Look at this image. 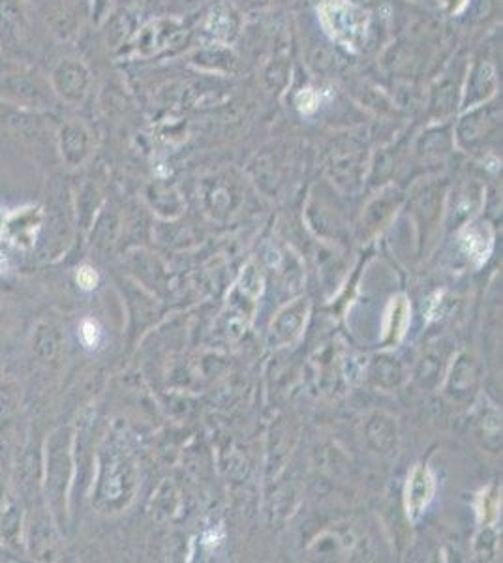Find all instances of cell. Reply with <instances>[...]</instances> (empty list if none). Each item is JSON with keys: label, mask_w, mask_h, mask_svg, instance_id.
Instances as JSON below:
<instances>
[{"label": "cell", "mask_w": 503, "mask_h": 563, "mask_svg": "<svg viewBox=\"0 0 503 563\" xmlns=\"http://www.w3.org/2000/svg\"><path fill=\"white\" fill-rule=\"evenodd\" d=\"M434 498V477L425 466L413 468L406 487V509L412 522H417L425 513L428 503Z\"/></svg>", "instance_id": "3957f363"}, {"label": "cell", "mask_w": 503, "mask_h": 563, "mask_svg": "<svg viewBox=\"0 0 503 563\" xmlns=\"http://www.w3.org/2000/svg\"><path fill=\"white\" fill-rule=\"evenodd\" d=\"M0 94L17 106H47L53 94L49 81L32 72H12L0 77Z\"/></svg>", "instance_id": "7a4b0ae2"}, {"label": "cell", "mask_w": 503, "mask_h": 563, "mask_svg": "<svg viewBox=\"0 0 503 563\" xmlns=\"http://www.w3.org/2000/svg\"><path fill=\"white\" fill-rule=\"evenodd\" d=\"M59 143H61L62 158L68 164L76 166V164H81L85 160V156L89 154L91 134L83 122H64L61 132H59Z\"/></svg>", "instance_id": "277c9868"}, {"label": "cell", "mask_w": 503, "mask_h": 563, "mask_svg": "<svg viewBox=\"0 0 503 563\" xmlns=\"http://www.w3.org/2000/svg\"><path fill=\"white\" fill-rule=\"evenodd\" d=\"M77 282H79L81 288L92 290V288H96V284H98V274L94 273L91 267H83V269L77 273Z\"/></svg>", "instance_id": "ba28073f"}, {"label": "cell", "mask_w": 503, "mask_h": 563, "mask_svg": "<svg viewBox=\"0 0 503 563\" xmlns=\"http://www.w3.org/2000/svg\"><path fill=\"white\" fill-rule=\"evenodd\" d=\"M49 85L55 96L66 104H81L91 89V72L77 59H62L57 62L49 76Z\"/></svg>", "instance_id": "6da1fadb"}, {"label": "cell", "mask_w": 503, "mask_h": 563, "mask_svg": "<svg viewBox=\"0 0 503 563\" xmlns=\"http://www.w3.org/2000/svg\"><path fill=\"white\" fill-rule=\"evenodd\" d=\"M31 29L25 0H0V31L12 40H23Z\"/></svg>", "instance_id": "5b68a950"}, {"label": "cell", "mask_w": 503, "mask_h": 563, "mask_svg": "<svg viewBox=\"0 0 503 563\" xmlns=\"http://www.w3.org/2000/svg\"><path fill=\"white\" fill-rule=\"evenodd\" d=\"M487 229V224H485V228L466 229L464 235H462V243L466 246L470 258L475 259L477 265L487 261L488 254L492 250V235H488L487 239H485V231Z\"/></svg>", "instance_id": "8992f818"}, {"label": "cell", "mask_w": 503, "mask_h": 563, "mask_svg": "<svg viewBox=\"0 0 503 563\" xmlns=\"http://www.w3.org/2000/svg\"><path fill=\"white\" fill-rule=\"evenodd\" d=\"M81 336H83L85 344L92 348V346H96L98 340H100V329H98V325H96L94 321H85L83 327H81Z\"/></svg>", "instance_id": "52a82bcc"}]
</instances>
